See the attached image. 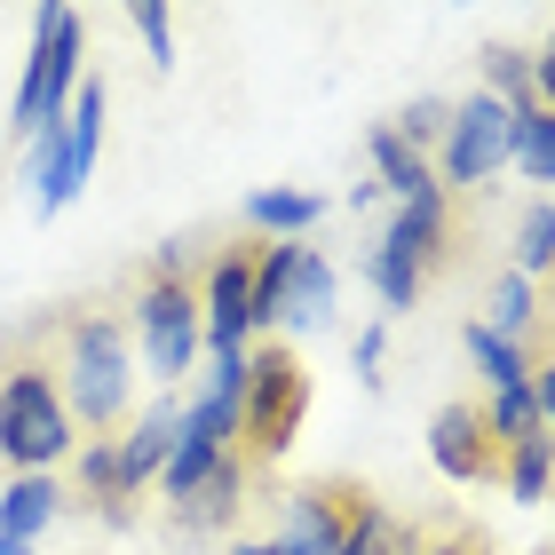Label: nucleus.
Instances as JSON below:
<instances>
[{
	"label": "nucleus",
	"instance_id": "nucleus-12",
	"mask_svg": "<svg viewBox=\"0 0 555 555\" xmlns=\"http://www.w3.org/2000/svg\"><path fill=\"white\" fill-rule=\"evenodd\" d=\"M508 159L532 175V183H555V112L540 104V95L508 104Z\"/></svg>",
	"mask_w": 555,
	"mask_h": 555
},
{
	"label": "nucleus",
	"instance_id": "nucleus-28",
	"mask_svg": "<svg viewBox=\"0 0 555 555\" xmlns=\"http://www.w3.org/2000/svg\"><path fill=\"white\" fill-rule=\"evenodd\" d=\"M135 33H143V48H151V64L167 72V64H175V56H167V48H175V16H167V9H151V0H143V9H135Z\"/></svg>",
	"mask_w": 555,
	"mask_h": 555
},
{
	"label": "nucleus",
	"instance_id": "nucleus-8",
	"mask_svg": "<svg viewBox=\"0 0 555 555\" xmlns=\"http://www.w3.org/2000/svg\"><path fill=\"white\" fill-rule=\"evenodd\" d=\"M365 500H373L365 485H310V492L286 500L278 540H286L294 555H341V540H349V524H358Z\"/></svg>",
	"mask_w": 555,
	"mask_h": 555
},
{
	"label": "nucleus",
	"instance_id": "nucleus-15",
	"mask_svg": "<svg viewBox=\"0 0 555 555\" xmlns=\"http://www.w3.org/2000/svg\"><path fill=\"white\" fill-rule=\"evenodd\" d=\"M485 428H492V444L508 452V444H524V437H540V389L532 382H516V389H492V405H485Z\"/></svg>",
	"mask_w": 555,
	"mask_h": 555
},
{
	"label": "nucleus",
	"instance_id": "nucleus-3",
	"mask_svg": "<svg viewBox=\"0 0 555 555\" xmlns=\"http://www.w3.org/2000/svg\"><path fill=\"white\" fill-rule=\"evenodd\" d=\"M64 452H72V413H64L56 382H48L40 365H16L9 382H0V461L40 476L48 461H64Z\"/></svg>",
	"mask_w": 555,
	"mask_h": 555
},
{
	"label": "nucleus",
	"instance_id": "nucleus-33",
	"mask_svg": "<svg viewBox=\"0 0 555 555\" xmlns=\"http://www.w3.org/2000/svg\"><path fill=\"white\" fill-rule=\"evenodd\" d=\"M238 555H294V547H286V540H246Z\"/></svg>",
	"mask_w": 555,
	"mask_h": 555
},
{
	"label": "nucleus",
	"instance_id": "nucleus-24",
	"mask_svg": "<svg viewBox=\"0 0 555 555\" xmlns=\"http://www.w3.org/2000/svg\"><path fill=\"white\" fill-rule=\"evenodd\" d=\"M532 318H540V301H532V278H524V270H508V278L492 286V318H485V325H492L500 341H516Z\"/></svg>",
	"mask_w": 555,
	"mask_h": 555
},
{
	"label": "nucleus",
	"instance_id": "nucleus-16",
	"mask_svg": "<svg viewBox=\"0 0 555 555\" xmlns=\"http://www.w3.org/2000/svg\"><path fill=\"white\" fill-rule=\"evenodd\" d=\"M341 555H413V524L397 508H382V500H365L358 524H349V540H341Z\"/></svg>",
	"mask_w": 555,
	"mask_h": 555
},
{
	"label": "nucleus",
	"instance_id": "nucleus-22",
	"mask_svg": "<svg viewBox=\"0 0 555 555\" xmlns=\"http://www.w3.org/2000/svg\"><path fill=\"white\" fill-rule=\"evenodd\" d=\"M461 341H468V358H476V365L492 373V389H516V382H532V358H524L516 341H500L492 325H468Z\"/></svg>",
	"mask_w": 555,
	"mask_h": 555
},
{
	"label": "nucleus",
	"instance_id": "nucleus-9",
	"mask_svg": "<svg viewBox=\"0 0 555 555\" xmlns=\"http://www.w3.org/2000/svg\"><path fill=\"white\" fill-rule=\"evenodd\" d=\"M428 461H437L452 485H492V476L508 468V452L492 444V428H485L476 405H444L428 421Z\"/></svg>",
	"mask_w": 555,
	"mask_h": 555
},
{
	"label": "nucleus",
	"instance_id": "nucleus-25",
	"mask_svg": "<svg viewBox=\"0 0 555 555\" xmlns=\"http://www.w3.org/2000/svg\"><path fill=\"white\" fill-rule=\"evenodd\" d=\"M516 262H524V278H555V207L547 198L516 222Z\"/></svg>",
	"mask_w": 555,
	"mask_h": 555
},
{
	"label": "nucleus",
	"instance_id": "nucleus-5",
	"mask_svg": "<svg viewBox=\"0 0 555 555\" xmlns=\"http://www.w3.org/2000/svg\"><path fill=\"white\" fill-rule=\"evenodd\" d=\"M64 373H72V413L88 421V437L128 413L135 358H128V334H119L112 318H80V325H72V358H64Z\"/></svg>",
	"mask_w": 555,
	"mask_h": 555
},
{
	"label": "nucleus",
	"instance_id": "nucleus-21",
	"mask_svg": "<svg viewBox=\"0 0 555 555\" xmlns=\"http://www.w3.org/2000/svg\"><path fill=\"white\" fill-rule=\"evenodd\" d=\"M365 278H373V294H382L389 310H413V301H421V262H405L389 238H373V262H365Z\"/></svg>",
	"mask_w": 555,
	"mask_h": 555
},
{
	"label": "nucleus",
	"instance_id": "nucleus-2",
	"mask_svg": "<svg viewBox=\"0 0 555 555\" xmlns=\"http://www.w3.org/2000/svg\"><path fill=\"white\" fill-rule=\"evenodd\" d=\"M301 413H310V373L286 341H270L262 358H246V413H238V444L255 461H278L294 444Z\"/></svg>",
	"mask_w": 555,
	"mask_h": 555
},
{
	"label": "nucleus",
	"instance_id": "nucleus-4",
	"mask_svg": "<svg viewBox=\"0 0 555 555\" xmlns=\"http://www.w3.org/2000/svg\"><path fill=\"white\" fill-rule=\"evenodd\" d=\"M135 334H143L151 382H175V373L198 358L207 325H198V294L183 286V246H167V255H159V278H151L143 301H135Z\"/></svg>",
	"mask_w": 555,
	"mask_h": 555
},
{
	"label": "nucleus",
	"instance_id": "nucleus-17",
	"mask_svg": "<svg viewBox=\"0 0 555 555\" xmlns=\"http://www.w3.org/2000/svg\"><path fill=\"white\" fill-rule=\"evenodd\" d=\"M508 492L524 500V508H532V500H547V485H555V437L540 428V437H524V444H508Z\"/></svg>",
	"mask_w": 555,
	"mask_h": 555
},
{
	"label": "nucleus",
	"instance_id": "nucleus-29",
	"mask_svg": "<svg viewBox=\"0 0 555 555\" xmlns=\"http://www.w3.org/2000/svg\"><path fill=\"white\" fill-rule=\"evenodd\" d=\"M532 88H540V104L555 112V40H547L540 56H532Z\"/></svg>",
	"mask_w": 555,
	"mask_h": 555
},
{
	"label": "nucleus",
	"instance_id": "nucleus-26",
	"mask_svg": "<svg viewBox=\"0 0 555 555\" xmlns=\"http://www.w3.org/2000/svg\"><path fill=\"white\" fill-rule=\"evenodd\" d=\"M485 72H492V95H500V104H524V95H540V88H532V64H524L516 48H485Z\"/></svg>",
	"mask_w": 555,
	"mask_h": 555
},
{
	"label": "nucleus",
	"instance_id": "nucleus-23",
	"mask_svg": "<svg viewBox=\"0 0 555 555\" xmlns=\"http://www.w3.org/2000/svg\"><path fill=\"white\" fill-rule=\"evenodd\" d=\"M80 485H88V500H104L112 516H128V492H119V444H112V437H88V452H80Z\"/></svg>",
	"mask_w": 555,
	"mask_h": 555
},
{
	"label": "nucleus",
	"instance_id": "nucleus-27",
	"mask_svg": "<svg viewBox=\"0 0 555 555\" xmlns=\"http://www.w3.org/2000/svg\"><path fill=\"white\" fill-rule=\"evenodd\" d=\"M444 128H452V104H437V95H421V104H405V128H397V135H405V143L421 151V143H437Z\"/></svg>",
	"mask_w": 555,
	"mask_h": 555
},
{
	"label": "nucleus",
	"instance_id": "nucleus-18",
	"mask_svg": "<svg viewBox=\"0 0 555 555\" xmlns=\"http://www.w3.org/2000/svg\"><path fill=\"white\" fill-rule=\"evenodd\" d=\"M318 215H325V198H310V191H255L246 198V222H262L278 238H301Z\"/></svg>",
	"mask_w": 555,
	"mask_h": 555
},
{
	"label": "nucleus",
	"instance_id": "nucleus-34",
	"mask_svg": "<svg viewBox=\"0 0 555 555\" xmlns=\"http://www.w3.org/2000/svg\"><path fill=\"white\" fill-rule=\"evenodd\" d=\"M0 555H16V547H9V540H0Z\"/></svg>",
	"mask_w": 555,
	"mask_h": 555
},
{
	"label": "nucleus",
	"instance_id": "nucleus-20",
	"mask_svg": "<svg viewBox=\"0 0 555 555\" xmlns=\"http://www.w3.org/2000/svg\"><path fill=\"white\" fill-rule=\"evenodd\" d=\"M373 167H382V191H397V198H413V191H428V167H421V151L397 135V128H373Z\"/></svg>",
	"mask_w": 555,
	"mask_h": 555
},
{
	"label": "nucleus",
	"instance_id": "nucleus-11",
	"mask_svg": "<svg viewBox=\"0 0 555 555\" xmlns=\"http://www.w3.org/2000/svg\"><path fill=\"white\" fill-rule=\"evenodd\" d=\"M175 437H183V421H175V413H151V421H135L128 437H119V492H128V500L151 485V476H167Z\"/></svg>",
	"mask_w": 555,
	"mask_h": 555
},
{
	"label": "nucleus",
	"instance_id": "nucleus-30",
	"mask_svg": "<svg viewBox=\"0 0 555 555\" xmlns=\"http://www.w3.org/2000/svg\"><path fill=\"white\" fill-rule=\"evenodd\" d=\"M413 555H485V540H476V532H444V540H428Z\"/></svg>",
	"mask_w": 555,
	"mask_h": 555
},
{
	"label": "nucleus",
	"instance_id": "nucleus-13",
	"mask_svg": "<svg viewBox=\"0 0 555 555\" xmlns=\"http://www.w3.org/2000/svg\"><path fill=\"white\" fill-rule=\"evenodd\" d=\"M334 318V270H325V255L310 246L301 255V270L286 278V310H278V334H310V325Z\"/></svg>",
	"mask_w": 555,
	"mask_h": 555
},
{
	"label": "nucleus",
	"instance_id": "nucleus-31",
	"mask_svg": "<svg viewBox=\"0 0 555 555\" xmlns=\"http://www.w3.org/2000/svg\"><path fill=\"white\" fill-rule=\"evenodd\" d=\"M358 373H365V382H382V325L358 334Z\"/></svg>",
	"mask_w": 555,
	"mask_h": 555
},
{
	"label": "nucleus",
	"instance_id": "nucleus-10",
	"mask_svg": "<svg viewBox=\"0 0 555 555\" xmlns=\"http://www.w3.org/2000/svg\"><path fill=\"white\" fill-rule=\"evenodd\" d=\"M382 238H389L405 262H421V270L444 262V191L428 183V191H413V198H397V222H389Z\"/></svg>",
	"mask_w": 555,
	"mask_h": 555
},
{
	"label": "nucleus",
	"instance_id": "nucleus-1",
	"mask_svg": "<svg viewBox=\"0 0 555 555\" xmlns=\"http://www.w3.org/2000/svg\"><path fill=\"white\" fill-rule=\"evenodd\" d=\"M72 95H80V16L48 0L33 16V56H24V80H16V135L40 143L72 112Z\"/></svg>",
	"mask_w": 555,
	"mask_h": 555
},
{
	"label": "nucleus",
	"instance_id": "nucleus-6",
	"mask_svg": "<svg viewBox=\"0 0 555 555\" xmlns=\"http://www.w3.org/2000/svg\"><path fill=\"white\" fill-rule=\"evenodd\" d=\"M508 167V104L492 88H476L468 104H452V128H444V183H492Z\"/></svg>",
	"mask_w": 555,
	"mask_h": 555
},
{
	"label": "nucleus",
	"instance_id": "nucleus-32",
	"mask_svg": "<svg viewBox=\"0 0 555 555\" xmlns=\"http://www.w3.org/2000/svg\"><path fill=\"white\" fill-rule=\"evenodd\" d=\"M532 389H540V421L555 428V358H547V365H532Z\"/></svg>",
	"mask_w": 555,
	"mask_h": 555
},
{
	"label": "nucleus",
	"instance_id": "nucleus-7",
	"mask_svg": "<svg viewBox=\"0 0 555 555\" xmlns=\"http://www.w3.org/2000/svg\"><path fill=\"white\" fill-rule=\"evenodd\" d=\"M198 325H207L215 358H246V334H255V255H215L207 286H198Z\"/></svg>",
	"mask_w": 555,
	"mask_h": 555
},
{
	"label": "nucleus",
	"instance_id": "nucleus-19",
	"mask_svg": "<svg viewBox=\"0 0 555 555\" xmlns=\"http://www.w3.org/2000/svg\"><path fill=\"white\" fill-rule=\"evenodd\" d=\"M238 485H246V461H238V452H222L215 476L183 500V516H191V524H231V516H238Z\"/></svg>",
	"mask_w": 555,
	"mask_h": 555
},
{
	"label": "nucleus",
	"instance_id": "nucleus-14",
	"mask_svg": "<svg viewBox=\"0 0 555 555\" xmlns=\"http://www.w3.org/2000/svg\"><path fill=\"white\" fill-rule=\"evenodd\" d=\"M48 516H56V485H48V476H16V485L0 492V540L16 555L48 532Z\"/></svg>",
	"mask_w": 555,
	"mask_h": 555
}]
</instances>
